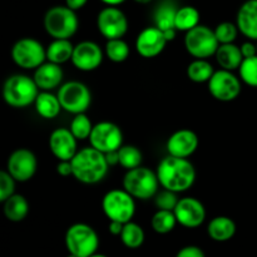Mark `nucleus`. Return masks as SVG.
Returning a JSON list of instances; mask_svg holds the SVG:
<instances>
[{
    "instance_id": "nucleus-21",
    "label": "nucleus",
    "mask_w": 257,
    "mask_h": 257,
    "mask_svg": "<svg viewBox=\"0 0 257 257\" xmlns=\"http://www.w3.org/2000/svg\"><path fill=\"white\" fill-rule=\"evenodd\" d=\"M238 32L257 42V0H246L236 15Z\"/></svg>"
},
{
    "instance_id": "nucleus-7",
    "label": "nucleus",
    "mask_w": 257,
    "mask_h": 257,
    "mask_svg": "<svg viewBox=\"0 0 257 257\" xmlns=\"http://www.w3.org/2000/svg\"><path fill=\"white\" fill-rule=\"evenodd\" d=\"M220 47L215 32L206 25L198 24L186 32L185 48L190 55L196 59H207L216 54V50Z\"/></svg>"
},
{
    "instance_id": "nucleus-15",
    "label": "nucleus",
    "mask_w": 257,
    "mask_h": 257,
    "mask_svg": "<svg viewBox=\"0 0 257 257\" xmlns=\"http://www.w3.org/2000/svg\"><path fill=\"white\" fill-rule=\"evenodd\" d=\"M173 212L177 222L186 228H197L205 222V206L195 197L180 198Z\"/></svg>"
},
{
    "instance_id": "nucleus-18",
    "label": "nucleus",
    "mask_w": 257,
    "mask_h": 257,
    "mask_svg": "<svg viewBox=\"0 0 257 257\" xmlns=\"http://www.w3.org/2000/svg\"><path fill=\"white\" fill-rule=\"evenodd\" d=\"M77 141L69 128H57L49 137L50 152L58 161H70L78 152Z\"/></svg>"
},
{
    "instance_id": "nucleus-11",
    "label": "nucleus",
    "mask_w": 257,
    "mask_h": 257,
    "mask_svg": "<svg viewBox=\"0 0 257 257\" xmlns=\"http://www.w3.org/2000/svg\"><path fill=\"white\" fill-rule=\"evenodd\" d=\"M89 142L93 148L102 153L118 151L123 146L122 130L115 123L103 120L93 125Z\"/></svg>"
},
{
    "instance_id": "nucleus-32",
    "label": "nucleus",
    "mask_w": 257,
    "mask_h": 257,
    "mask_svg": "<svg viewBox=\"0 0 257 257\" xmlns=\"http://www.w3.org/2000/svg\"><path fill=\"white\" fill-rule=\"evenodd\" d=\"M130 45L119 38V39H109L105 44V54L109 60L114 63H122L130 57Z\"/></svg>"
},
{
    "instance_id": "nucleus-1",
    "label": "nucleus",
    "mask_w": 257,
    "mask_h": 257,
    "mask_svg": "<svg viewBox=\"0 0 257 257\" xmlns=\"http://www.w3.org/2000/svg\"><path fill=\"white\" fill-rule=\"evenodd\" d=\"M157 177L165 190L176 193L190 190L196 181V170L187 158L168 155L158 163Z\"/></svg>"
},
{
    "instance_id": "nucleus-39",
    "label": "nucleus",
    "mask_w": 257,
    "mask_h": 257,
    "mask_svg": "<svg viewBox=\"0 0 257 257\" xmlns=\"http://www.w3.org/2000/svg\"><path fill=\"white\" fill-rule=\"evenodd\" d=\"M176 257H206L205 252L201 247L198 246H185V247L181 248L180 251L177 252Z\"/></svg>"
},
{
    "instance_id": "nucleus-36",
    "label": "nucleus",
    "mask_w": 257,
    "mask_h": 257,
    "mask_svg": "<svg viewBox=\"0 0 257 257\" xmlns=\"http://www.w3.org/2000/svg\"><path fill=\"white\" fill-rule=\"evenodd\" d=\"M213 32H215V35L220 44H230V43L235 42L236 38H237L238 28L233 23L223 22L220 23Z\"/></svg>"
},
{
    "instance_id": "nucleus-25",
    "label": "nucleus",
    "mask_w": 257,
    "mask_h": 257,
    "mask_svg": "<svg viewBox=\"0 0 257 257\" xmlns=\"http://www.w3.org/2000/svg\"><path fill=\"white\" fill-rule=\"evenodd\" d=\"M74 45L69 39H54L47 48V59L48 62L55 63V64H63L68 60H72Z\"/></svg>"
},
{
    "instance_id": "nucleus-40",
    "label": "nucleus",
    "mask_w": 257,
    "mask_h": 257,
    "mask_svg": "<svg viewBox=\"0 0 257 257\" xmlns=\"http://www.w3.org/2000/svg\"><path fill=\"white\" fill-rule=\"evenodd\" d=\"M57 172L62 177H68V176H73V168L72 162L70 161H59L57 165Z\"/></svg>"
},
{
    "instance_id": "nucleus-6",
    "label": "nucleus",
    "mask_w": 257,
    "mask_h": 257,
    "mask_svg": "<svg viewBox=\"0 0 257 257\" xmlns=\"http://www.w3.org/2000/svg\"><path fill=\"white\" fill-rule=\"evenodd\" d=\"M65 247L68 252L78 257H89L97 252L99 237L92 226L87 223H74L65 232Z\"/></svg>"
},
{
    "instance_id": "nucleus-31",
    "label": "nucleus",
    "mask_w": 257,
    "mask_h": 257,
    "mask_svg": "<svg viewBox=\"0 0 257 257\" xmlns=\"http://www.w3.org/2000/svg\"><path fill=\"white\" fill-rule=\"evenodd\" d=\"M177 223L178 222L175 216V212L167 210H158L152 216V220H151V226H152L153 231L160 233V235L170 233L176 227Z\"/></svg>"
},
{
    "instance_id": "nucleus-26",
    "label": "nucleus",
    "mask_w": 257,
    "mask_h": 257,
    "mask_svg": "<svg viewBox=\"0 0 257 257\" xmlns=\"http://www.w3.org/2000/svg\"><path fill=\"white\" fill-rule=\"evenodd\" d=\"M28 213L29 203L24 196L14 193L4 202V215L12 222H20L27 217Z\"/></svg>"
},
{
    "instance_id": "nucleus-50",
    "label": "nucleus",
    "mask_w": 257,
    "mask_h": 257,
    "mask_svg": "<svg viewBox=\"0 0 257 257\" xmlns=\"http://www.w3.org/2000/svg\"><path fill=\"white\" fill-rule=\"evenodd\" d=\"M256 48H257V44H256Z\"/></svg>"
},
{
    "instance_id": "nucleus-22",
    "label": "nucleus",
    "mask_w": 257,
    "mask_h": 257,
    "mask_svg": "<svg viewBox=\"0 0 257 257\" xmlns=\"http://www.w3.org/2000/svg\"><path fill=\"white\" fill-rule=\"evenodd\" d=\"M207 233L213 241H217V242L231 240L236 233L235 221L227 216L213 217L207 226Z\"/></svg>"
},
{
    "instance_id": "nucleus-19",
    "label": "nucleus",
    "mask_w": 257,
    "mask_h": 257,
    "mask_svg": "<svg viewBox=\"0 0 257 257\" xmlns=\"http://www.w3.org/2000/svg\"><path fill=\"white\" fill-rule=\"evenodd\" d=\"M198 148V137L193 131H176L167 141L168 155L180 158H188Z\"/></svg>"
},
{
    "instance_id": "nucleus-30",
    "label": "nucleus",
    "mask_w": 257,
    "mask_h": 257,
    "mask_svg": "<svg viewBox=\"0 0 257 257\" xmlns=\"http://www.w3.org/2000/svg\"><path fill=\"white\" fill-rule=\"evenodd\" d=\"M215 70L207 59H195L187 67V77L195 83H206L211 79Z\"/></svg>"
},
{
    "instance_id": "nucleus-5",
    "label": "nucleus",
    "mask_w": 257,
    "mask_h": 257,
    "mask_svg": "<svg viewBox=\"0 0 257 257\" xmlns=\"http://www.w3.org/2000/svg\"><path fill=\"white\" fill-rule=\"evenodd\" d=\"M160 186L157 173L142 166L128 170L123 177V188L137 200L146 201L155 197Z\"/></svg>"
},
{
    "instance_id": "nucleus-29",
    "label": "nucleus",
    "mask_w": 257,
    "mask_h": 257,
    "mask_svg": "<svg viewBox=\"0 0 257 257\" xmlns=\"http://www.w3.org/2000/svg\"><path fill=\"white\" fill-rule=\"evenodd\" d=\"M119 237L125 247L135 250V248L141 247L143 245L146 235L143 228L138 223L130 221V222L123 225V230Z\"/></svg>"
},
{
    "instance_id": "nucleus-28",
    "label": "nucleus",
    "mask_w": 257,
    "mask_h": 257,
    "mask_svg": "<svg viewBox=\"0 0 257 257\" xmlns=\"http://www.w3.org/2000/svg\"><path fill=\"white\" fill-rule=\"evenodd\" d=\"M200 12L195 7L185 5L177 9L175 19L176 29L180 32H188L200 24Z\"/></svg>"
},
{
    "instance_id": "nucleus-41",
    "label": "nucleus",
    "mask_w": 257,
    "mask_h": 257,
    "mask_svg": "<svg viewBox=\"0 0 257 257\" xmlns=\"http://www.w3.org/2000/svg\"><path fill=\"white\" fill-rule=\"evenodd\" d=\"M240 49H241V53H242L243 59H245V58H251L257 55L256 44H253L252 42H245L242 45H241Z\"/></svg>"
},
{
    "instance_id": "nucleus-35",
    "label": "nucleus",
    "mask_w": 257,
    "mask_h": 257,
    "mask_svg": "<svg viewBox=\"0 0 257 257\" xmlns=\"http://www.w3.org/2000/svg\"><path fill=\"white\" fill-rule=\"evenodd\" d=\"M240 79L250 87L257 88V55L251 58H245L241 63Z\"/></svg>"
},
{
    "instance_id": "nucleus-8",
    "label": "nucleus",
    "mask_w": 257,
    "mask_h": 257,
    "mask_svg": "<svg viewBox=\"0 0 257 257\" xmlns=\"http://www.w3.org/2000/svg\"><path fill=\"white\" fill-rule=\"evenodd\" d=\"M57 95L62 109L72 114L85 113L92 103L89 88L78 80H69L60 85Z\"/></svg>"
},
{
    "instance_id": "nucleus-17",
    "label": "nucleus",
    "mask_w": 257,
    "mask_h": 257,
    "mask_svg": "<svg viewBox=\"0 0 257 257\" xmlns=\"http://www.w3.org/2000/svg\"><path fill=\"white\" fill-rule=\"evenodd\" d=\"M167 39L157 27H148L138 34L136 39V50L143 58H155L165 50Z\"/></svg>"
},
{
    "instance_id": "nucleus-44",
    "label": "nucleus",
    "mask_w": 257,
    "mask_h": 257,
    "mask_svg": "<svg viewBox=\"0 0 257 257\" xmlns=\"http://www.w3.org/2000/svg\"><path fill=\"white\" fill-rule=\"evenodd\" d=\"M105 160H107V163L110 166L119 165V155H118V151H112V152L104 153Z\"/></svg>"
},
{
    "instance_id": "nucleus-34",
    "label": "nucleus",
    "mask_w": 257,
    "mask_h": 257,
    "mask_svg": "<svg viewBox=\"0 0 257 257\" xmlns=\"http://www.w3.org/2000/svg\"><path fill=\"white\" fill-rule=\"evenodd\" d=\"M69 130L78 141H83L89 138L93 124L85 113H79V114H74V118L70 122Z\"/></svg>"
},
{
    "instance_id": "nucleus-27",
    "label": "nucleus",
    "mask_w": 257,
    "mask_h": 257,
    "mask_svg": "<svg viewBox=\"0 0 257 257\" xmlns=\"http://www.w3.org/2000/svg\"><path fill=\"white\" fill-rule=\"evenodd\" d=\"M177 9L178 8L176 7L175 3L171 2V0L161 3L157 9L155 10V14H153L155 27H157L162 32L168 29H176L175 19Z\"/></svg>"
},
{
    "instance_id": "nucleus-48",
    "label": "nucleus",
    "mask_w": 257,
    "mask_h": 257,
    "mask_svg": "<svg viewBox=\"0 0 257 257\" xmlns=\"http://www.w3.org/2000/svg\"><path fill=\"white\" fill-rule=\"evenodd\" d=\"M89 257H108V256L103 255V253H98V252H95V253H93V255H90Z\"/></svg>"
},
{
    "instance_id": "nucleus-3",
    "label": "nucleus",
    "mask_w": 257,
    "mask_h": 257,
    "mask_svg": "<svg viewBox=\"0 0 257 257\" xmlns=\"http://www.w3.org/2000/svg\"><path fill=\"white\" fill-rule=\"evenodd\" d=\"M44 29L53 39H69L79 28L77 13L67 5H55L44 15Z\"/></svg>"
},
{
    "instance_id": "nucleus-23",
    "label": "nucleus",
    "mask_w": 257,
    "mask_h": 257,
    "mask_svg": "<svg viewBox=\"0 0 257 257\" xmlns=\"http://www.w3.org/2000/svg\"><path fill=\"white\" fill-rule=\"evenodd\" d=\"M215 58L216 62L221 67V69L231 70V72L238 69L243 60L240 47H237L233 43H230V44H220V47L216 50Z\"/></svg>"
},
{
    "instance_id": "nucleus-4",
    "label": "nucleus",
    "mask_w": 257,
    "mask_h": 257,
    "mask_svg": "<svg viewBox=\"0 0 257 257\" xmlns=\"http://www.w3.org/2000/svg\"><path fill=\"white\" fill-rule=\"evenodd\" d=\"M39 94L34 79L24 74H14L8 78L3 87V98L14 108H25L33 104Z\"/></svg>"
},
{
    "instance_id": "nucleus-38",
    "label": "nucleus",
    "mask_w": 257,
    "mask_h": 257,
    "mask_svg": "<svg viewBox=\"0 0 257 257\" xmlns=\"http://www.w3.org/2000/svg\"><path fill=\"white\" fill-rule=\"evenodd\" d=\"M15 191V180L9 172L0 170V203L5 202Z\"/></svg>"
},
{
    "instance_id": "nucleus-16",
    "label": "nucleus",
    "mask_w": 257,
    "mask_h": 257,
    "mask_svg": "<svg viewBox=\"0 0 257 257\" xmlns=\"http://www.w3.org/2000/svg\"><path fill=\"white\" fill-rule=\"evenodd\" d=\"M75 68L82 72H92L99 68L103 62V50L97 43L84 40L74 45L72 60Z\"/></svg>"
},
{
    "instance_id": "nucleus-2",
    "label": "nucleus",
    "mask_w": 257,
    "mask_h": 257,
    "mask_svg": "<svg viewBox=\"0 0 257 257\" xmlns=\"http://www.w3.org/2000/svg\"><path fill=\"white\" fill-rule=\"evenodd\" d=\"M73 168V177L84 185H95L104 180L109 165L104 153L90 147L82 148L70 160Z\"/></svg>"
},
{
    "instance_id": "nucleus-10",
    "label": "nucleus",
    "mask_w": 257,
    "mask_h": 257,
    "mask_svg": "<svg viewBox=\"0 0 257 257\" xmlns=\"http://www.w3.org/2000/svg\"><path fill=\"white\" fill-rule=\"evenodd\" d=\"M12 58L23 69H37L47 59V52L39 40L22 38L12 48Z\"/></svg>"
},
{
    "instance_id": "nucleus-37",
    "label": "nucleus",
    "mask_w": 257,
    "mask_h": 257,
    "mask_svg": "<svg viewBox=\"0 0 257 257\" xmlns=\"http://www.w3.org/2000/svg\"><path fill=\"white\" fill-rule=\"evenodd\" d=\"M178 201H180V198L177 197V193L173 192V191L165 190V188L161 192H157V195L155 196V203L158 210L173 211L177 206Z\"/></svg>"
},
{
    "instance_id": "nucleus-24",
    "label": "nucleus",
    "mask_w": 257,
    "mask_h": 257,
    "mask_svg": "<svg viewBox=\"0 0 257 257\" xmlns=\"http://www.w3.org/2000/svg\"><path fill=\"white\" fill-rule=\"evenodd\" d=\"M34 105L38 114L44 118V119H53L62 110V105H60L59 99H58V95H54L53 93L48 92V90L39 92L34 102Z\"/></svg>"
},
{
    "instance_id": "nucleus-13",
    "label": "nucleus",
    "mask_w": 257,
    "mask_h": 257,
    "mask_svg": "<svg viewBox=\"0 0 257 257\" xmlns=\"http://www.w3.org/2000/svg\"><path fill=\"white\" fill-rule=\"evenodd\" d=\"M97 28L107 40L119 39L128 30V19L117 7H107L98 13Z\"/></svg>"
},
{
    "instance_id": "nucleus-12",
    "label": "nucleus",
    "mask_w": 257,
    "mask_h": 257,
    "mask_svg": "<svg viewBox=\"0 0 257 257\" xmlns=\"http://www.w3.org/2000/svg\"><path fill=\"white\" fill-rule=\"evenodd\" d=\"M208 92L220 102L235 100L241 93V80L231 70H216L208 80Z\"/></svg>"
},
{
    "instance_id": "nucleus-47",
    "label": "nucleus",
    "mask_w": 257,
    "mask_h": 257,
    "mask_svg": "<svg viewBox=\"0 0 257 257\" xmlns=\"http://www.w3.org/2000/svg\"><path fill=\"white\" fill-rule=\"evenodd\" d=\"M136 3H138V4H148V3H151L152 0H135Z\"/></svg>"
},
{
    "instance_id": "nucleus-43",
    "label": "nucleus",
    "mask_w": 257,
    "mask_h": 257,
    "mask_svg": "<svg viewBox=\"0 0 257 257\" xmlns=\"http://www.w3.org/2000/svg\"><path fill=\"white\" fill-rule=\"evenodd\" d=\"M87 3L88 0H65V5H67L68 8H70L72 10H74V12L82 9Z\"/></svg>"
},
{
    "instance_id": "nucleus-46",
    "label": "nucleus",
    "mask_w": 257,
    "mask_h": 257,
    "mask_svg": "<svg viewBox=\"0 0 257 257\" xmlns=\"http://www.w3.org/2000/svg\"><path fill=\"white\" fill-rule=\"evenodd\" d=\"M102 3H104L107 7H118V5L123 4L125 0H100Z\"/></svg>"
},
{
    "instance_id": "nucleus-42",
    "label": "nucleus",
    "mask_w": 257,
    "mask_h": 257,
    "mask_svg": "<svg viewBox=\"0 0 257 257\" xmlns=\"http://www.w3.org/2000/svg\"><path fill=\"white\" fill-rule=\"evenodd\" d=\"M123 225H124V223L118 222V221H110L109 226H108V230H109V232L112 233L113 236H120L123 230Z\"/></svg>"
},
{
    "instance_id": "nucleus-20",
    "label": "nucleus",
    "mask_w": 257,
    "mask_h": 257,
    "mask_svg": "<svg viewBox=\"0 0 257 257\" xmlns=\"http://www.w3.org/2000/svg\"><path fill=\"white\" fill-rule=\"evenodd\" d=\"M63 78H64V73H63V69L59 64L44 62L35 69L33 79L40 90L50 92V90L62 85Z\"/></svg>"
},
{
    "instance_id": "nucleus-33",
    "label": "nucleus",
    "mask_w": 257,
    "mask_h": 257,
    "mask_svg": "<svg viewBox=\"0 0 257 257\" xmlns=\"http://www.w3.org/2000/svg\"><path fill=\"white\" fill-rule=\"evenodd\" d=\"M118 155H119V165L127 171L140 167L142 163V152L136 146H122L118 150Z\"/></svg>"
},
{
    "instance_id": "nucleus-14",
    "label": "nucleus",
    "mask_w": 257,
    "mask_h": 257,
    "mask_svg": "<svg viewBox=\"0 0 257 257\" xmlns=\"http://www.w3.org/2000/svg\"><path fill=\"white\" fill-rule=\"evenodd\" d=\"M38 161L34 153L27 148H19L8 160V172L18 182H27L35 175Z\"/></svg>"
},
{
    "instance_id": "nucleus-49",
    "label": "nucleus",
    "mask_w": 257,
    "mask_h": 257,
    "mask_svg": "<svg viewBox=\"0 0 257 257\" xmlns=\"http://www.w3.org/2000/svg\"><path fill=\"white\" fill-rule=\"evenodd\" d=\"M67 257H78V256H75V255H72V253H69V255H68Z\"/></svg>"
},
{
    "instance_id": "nucleus-9",
    "label": "nucleus",
    "mask_w": 257,
    "mask_h": 257,
    "mask_svg": "<svg viewBox=\"0 0 257 257\" xmlns=\"http://www.w3.org/2000/svg\"><path fill=\"white\" fill-rule=\"evenodd\" d=\"M102 208L109 221L127 223L136 213L135 198L123 190H110L102 200Z\"/></svg>"
},
{
    "instance_id": "nucleus-45",
    "label": "nucleus",
    "mask_w": 257,
    "mask_h": 257,
    "mask_svg": "<svg viewBox=\"0 0 257 257\" xmlns=\"http://www.w3.org/2000/svg\"><path fill=\"white\" fill-rule=\"evenodd\" d=\"M165 34V38L167 39V42H172L173 39L176 38V34H177V29H168L163 32Z\"/></svg>"
}]
</instances>
